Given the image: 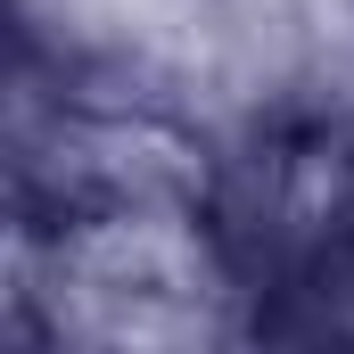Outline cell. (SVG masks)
Listing matches in <instances>:
<instances>
[{"label": "cell", "mask_w": 354, "mask_h": 354, "mask_svg": "<svg viewBox=\"0 0 354 354\" xmlns=\"http://www.w3.org/2000/svg\"><path fill=\"white\" fill-rule=\"evenodd\" d=\"M272 206H280V214H305V206H313V157H297V165L280 174V198H272ZM330 214H338V223H288V231H272V239L288 248V264L338 248V239L354 231V157L338 165V181H330Z\"/></svg>", "instance_id": "1"}]
</instances>
